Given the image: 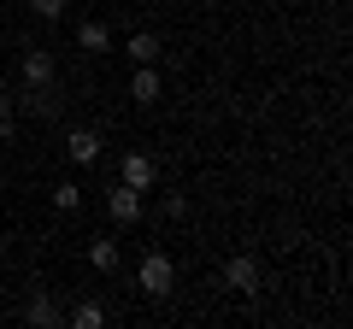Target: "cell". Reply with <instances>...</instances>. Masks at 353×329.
Segmentation results:
<instances>
[{"label": "cell", "mask_w": 353, "mask_h": 329, "mask_svg": "<svg viewBox=\"0 0 353 329\" xmlns=\"http://www.w3.org/2000/svg\"><path fill=\"white\" fill-rule=\"evenodd\" d=\"M77 47L83 53H106L112 47V30H106L101 18H83V24H77Z\"/></svg>", "instance_id": "6"}, {"label": "cell", "mask_w": 353, "mask_h": 329, "mask_svg": "<svg viewBox=\"0 0 353 329\" xmlns=\"http://www.w3.org/2000/svg\"><path fill=\"white\" fill-rule=\"evenodd\" d=\"M130 100H136V106H153V100H159V71H153V65H141V71L130 76Z\"/></svg>", "instance_id": "7"}, {"label": "cell", "mask_w": 353, "mask_h": 329, "mask_svg": "<svg viewBox=\"0 0 353 329\" xmlns=\"http://www.w3.org/2000/svg\"><path fill=\"white\" fill-rule=\"evenodd\" d=\"M65 159L71 164H94L101 159V136H94V129H71V136H65Z\"/></svg>", "instance_id": "5"}, {"label": "cell", "mask_w": 353, "mask_h": 329, "mask_svg": "<svg viewBox=\"0 0 353 329\" xmlns=\"http://www.w3.org/2000/svg\"><path fill=\"white\" fill-rule=\"evenodd\" d=\"M106 212H112V224H136L141 217V189H124V182H118V189L106 194Z\"/></svg>", "instance_id": "4"}, {"label": "cell", "mask_w": 353, "mask_h": 329, "mask_svg": "<svg viewBox=\"0 0 353 329\" xmlns=\"http://www.w3.org/2000/svg\"><path fill=\"white\" fill-rule=\"evenodd\" d=\"M0 153H6V129H0Z\"/></svg>", "instance_id": "17"}, {"label": "cell", "mask_w": 353, "mask_h": 329, "mask_svg": "<svg viewBox=\"0 0 353 329\" xmlns=\"http://www.w3.org/2000/svg\"><path fill=\"white\" fill-rule=\"evenodd\" d=\"M24 83H30V89H48V83H53V59H48V53H24Z\"/></svg>", "instance_id": "8"}, {"label": "cell", "mask_w": 353, "mask_h": 329, "mask_svg": "<svg viewBox=\"0 0 353 329\" xmlns=\"http://www.w3.org/2000/svg\"><path fill=\"white\" fill-rule=\"evenodd\" d=\"M118 259H124V253H118V241H88V265H94V270H118Z\"/></svg>", "instance_id": "9"}, {"label": "cell", "mask_w": 353, "mask_h": 329, "mask_svg": "<svg viewBox=\"0 0 353 329\" xmlns=\"http://www.w3.org/2000/svg\"><path fill=\"white\" fill-rule=\"evenodd\" d=\"M0 129H12V100L0 94Z\"/></svg>", "instance_id": "16"}, {"label": "cell", "mask_w": 353, "mask_h": 329, "mask_svg": "<svg viewBox=\"0 0 353 329\" xmlns=\"http://www.w3.org/2000/svg\"><path fill=\"white\" fill-rule=\"evenodd\" d=\"M24 317H30V323H59V312H53V300H48V294H36Z\"/></svg>", "instance_id": "12"}, {"label": "cell", "mask_w": 353, "mask_h": 329, "mask_svg": "<svg viewBox=\"0 0 353 329\" xmlns=\"http://www.w3.org/2000/svg\"><path fill=\"white\" fill-rule=\"evenodd\" d=\"M71 323H77V329H101V323H106V312H101L94 300H83V306L71 312Z\"/></svg>", "instance_id": "11"}, {"label": "cell", "mask_w": 353, "mask_h": 329, "mask_svg": "<svg viewBox=\"0 0 353 329\" xmlns=\"http://www.w3.org/2000/svg\"><path fill=\"white\" fill-rule=\"evenodd\" d=\"M118 177H124V189H153V177H159V164L148 159V153H124V164H118Z\"/></svg>", "instance_id": "3"}, {"label": "cell", "mask_w": 353, "mask_h": 329, "mask_svg": "<svg viewBox=\"0 0 353 329\" xmlns=\"http://www.w3.org/2000/svg\"><path fill=\"white\" fill-rule=\"evenodd\" d=\"M259 277H265V270H259V259H253V253H236L224 265V288L230 294H259Z\"/></svg>", "instance_id": "2"}, {"label": "cell", "mask_w": 353, "mask_h": 329, "mask_svg": "<svg viewBox=\"0 0 353 329\" xmlns=\"http://www.w3.org/2000/svg\"><path fill=\"white\" fill-rule=\"evenodd\" d=\"M59 106H65V100L53 94V83H48V89H36V112H41V118H59Z\"/></svg>", "instance_id": "14"}, {"label": "cell", "mask_w": 353, "mask_h": 329, "mask_svg": "<svg viewBox=\"0 0 353 329\" xmlns=\"http://www.w3.org/2000/svg\"><path fill=\"white\" fill-rule=\"evenodd\" d=\"M136 288L148 294V300H165V294L176 288V265H171L165 253H148V259L136 265Z\"/></svg>", "instance_id": "1"}, {"label": "cell", "mask_w": 353, "mask_h": 329, "mask_svg": "<svg viewBox=\"0 0 353 329\" xmlns=\"http://www.w3.org/2000/svg\"><path fill=\"white\" fill-rule=\"evenodd\" d=\"M53 206H59V212H77V206H83V189H77V182H59V189H53Z\"/></svg>", "instance_id": "13"}, {"label": "cell", "mask_w": 353, "mask_h": 329, "mask_svg": "<svg viewBox=\"0 0 353 329\" xmlns=\"http://www.w3.org/2000/svg\"><path fill=\"white\" fill-rule=\"evenodd\" d=\"M30 12H36V18H48V24H53V18H65V0H30Z\"/></svg>", "instance_id": "15"}, {"label": "cell", "mask_w": 353, "mask_h": 329, "mask_svg": "<svg viewBox=\"0 0 353 329\" xmlns=\"http://www.w3.org/2000/svg\"><path fill=\"white\" fill-rule=\"evenodd\" d=\"M130 59H136V65H153V59H159V36L136 30V36H130Z\"/></svg>", "instance_id": "10"}]
</instances>
